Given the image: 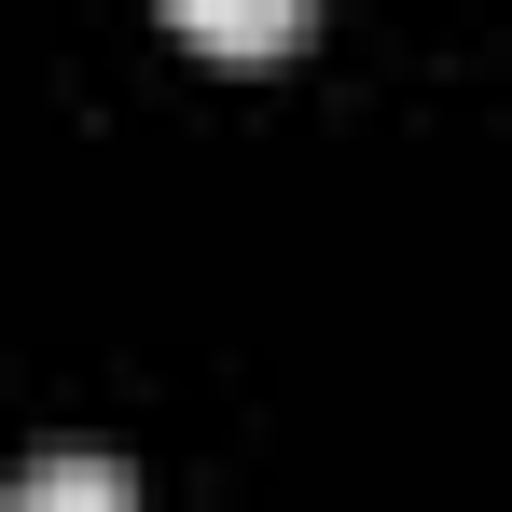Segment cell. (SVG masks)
Returning <instances> with one entry per match:
<instances>
[{
	"label": "cell",
	"instance_id": "2",
	"mask_svg": "<svg viewBox=\"0 0 512 512\" xmlns=\"http://www.w3.org/2000/svg\"><path fill=\"white\" fill-rule=\"evenodd\" d=\"M167 28L222 56H277V42H305V0H167Z\"/></svg>",
	"mask_w": 512,
	"mask_h": 512
},
{
	"label": "cell",
	"instance_id": "1",
	"mask_svg": "<svg viewBox=\"0 0 512 512\" xmlns=\"http://www.w3.org/2000/svg\"><path fill=\"white\" fill-rule=\"evenodd\" d=\"M0 512H139V471L111 443H42L28 471H0Z\"/></svg>",
	"mask_w": 512,
	"mask_h": 512
}]
</instances>
